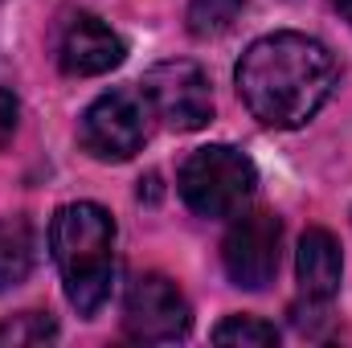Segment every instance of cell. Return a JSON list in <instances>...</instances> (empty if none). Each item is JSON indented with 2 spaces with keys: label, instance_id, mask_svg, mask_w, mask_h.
Here are the masks:
<instances>
[{
  "label": "cell",
  "instance_id": "cell-1",
  "mask_svg": "<svg viewBox=\"0 0 352 348\" xmlns=\"http://www.w3.org/2000/svg\"><path fill=\"white\" fill-rule=\"evenodd\" d=\"M234 83L246 111L258 123L274 131H295L307 119H316L320 107L332 98L340 83V66L320 37L283 29L246 45Z\"/></svg>",
  "mask_w": 352,
  "mask_h": 348
},
{
  "label": "cell",
  "instance_id": "cell-2",
  "mask_svg": "<svg viewBox=\"0 0 352 348\" xmlns=\"http://www.w3.org/2000/svg\"><path fill=\"white\" fill-rule=\"evenodd\" d=\"M50 250L62 270L66 299L78 316H94L115 283V217L94 201L62 205L50 221Z\"/></svg>",
  "mask_w": 352,
  "mask_h": 348
},
{
  "label": "cell",
  "instance_id": "cell-3",
  "mask_svg": "<svg viewBox=\"0 0 352 348\" xmlns=\"http://www.w3.org/2000/svg\"><path fill=\"white\" fill-rule=\"evenodd\" d=\"M176 188L197 217H238L258 188V168L242 148L209 144L180 164Z\"/></svg>",
  "mask_w": 352,
  "mask_h": 348
},
{
  "label": "cell",
  "instance_id": "cell-4",
  "mask_svg": "<svg viewBox=\"0 0 352 348\" xmlns=\"http://www.w3.org/2000/svg\"><path fill=\"white\" fill-rule=\"evenodd\" d=\"M152 131V107L140 90H107L82 111L78 140L94 160H131Z\"/></svg>",
  "mask_w": 352,
  "mask_h": 348
},
{
  "label": "cell",
  "instance_id": "cell-5",
  "mask_svg": "<svg viewBox=\"0 0 352 348\" xmlns=\"http://www.w3.org/2000/svg\"><path fill=\"white\" fill-rule=\"evenodd\" d=\"M140 94L152 107V119H160L173 131H201L213 119V90H209V74L188 62V58H168L156 62L144 83Z\"/></svg>",
  "mask_w": 352,
  "mask_h": 348
},
{
  "label": "cell",
  "instance_id": "cell-6",
  "mask_svg": "<svg viewBox=\"0 0 352 348\" xmlns=\"http://www.w3.org/2000/svg\"><path fill=\"white\" fill-rule=\"evenodd\" d=\"M123 328L140 345H173V340H184L188 328H192L188 299L180 295V287L168 274H140L127 287Z\"/></svg>",
  "mask_w": 352,
  "mask_h": 348
},
{
  "label": "cell",
  "instance_id": "cell-7",
  "mask_svg": "<svg viewBox=\"0 0 352 348\" xmlns=\"http://www.w3.org/2000/svg\"><path fill=\"white\" fill-rule=\"evenodd\" d=\"M278 250H283V221L266 209L238 213L221 242V262L234 287L242 291H263L278 274Z\"/></svg>",
  "mask_w": 352,
  "mask_h": 348
},
{
  "label": "cell",
  "instance_id": "cell-8",
  "mask_svg": "<svg viewBox=\"0 0 352 348\" xmlns=\"http://www.w3.org/2000/svg\"><path fill=\"white\" fill-rule=\"evenodd\" d=\"M123 58H127L123 37H119L107 21H98V17H90V12H78V17L66 25L62 45H58V66H62L70 78H98V74L115 70Z\"/></svg>",
  "mask_w": 352,
  "mask_h": 348
},
{
  "label": "cell",
  "instance_id": "cell-9",
  "mask_svg": "<svg viewBox=\"0 0 352 348\" xmlns=\"http://www.w3.org/2000/svg\"><path fill=\"white\" fill-rule=\"evenodd\" d=\"M295 279H299V291L307 303H328L336 291H340V279H344V259H340V242L328 234V230H307L299 238V250H295Z\"/></svg>",
  "mask_w": 352,
  "mask_h": 348
},
{
  "label": "cell",
  "instance_id": "cell-10",
  "mask_svg": "<svg viewBox=\"0 0 352 348\" xmlns=\"http://www.w3.org/2000/svg\"><path fill=\"white\" fill-rule=\"evenodd\" d=\"M37 259V242H33V226L25 217H4L0 213V291L16 287L29 279Z\"/></svg>",
  "mask_w": 352,
  "mask_h": 348
},
{
  "label": "cell",
  "instance_id": "cell-11",
  "mask_svg": "<svg viewBox=\"0 0 352 348\" xmlns=\"http://www.w3.org/2000/svg\"><path fill=\"white\" fill-rule=\"evenodd\" d=\"M246 12V0H188V33L192 37H221L238 25V17Z\"/></svg>",
  "mask_w": 352,
  "mask_h": 348
},
{
  "label": "cell",
  "instance_id": "cell-12",
  "mask_svg": "<svg viewBox=\"0 0 352 348\" xmlns=\"http://www.w3.org/2000/svg\"><path fill=\"white\" fill-rule=\"evenodd\" d=\"M213 345H250V348H266L278 345V328L266 324L258 316H226L213 328Z\"/></svg>",
  "mask_w": 352,
  "mask_h": 348
},
{
  "label": "cell",
  "instance_id": "cell-13",
  "mask_svg": "<svg viewBox=\"0 0 352 348\" xmlns=\"http://www.w3.org/2000/svg\"><path fill=\"white\" fill-rule=\"evenodd\" d=\"M58 336V324L41 312H21L12 320L0 324V345L4 348H29V345H45Z\"/></svg>",
  "mask_w": 352,
  "mask_h": 348
},
{
  "label": "cell",
  "instance_id": "cell-14",
  "mask_svg": "<svg viewBox=\"0 0 352 348\" xmlns=\"http://www.w3.org/2000/svg\"><path fill=\"white\" fill-rule=\"evenodd\" d=\"M16 119H21V102H16V94L0 87V148L12 140V131H16Z\"/></svg>",
  "mask_w": 352,
  "mask_h": 348
},
{
  "label": "cell",
  "instance_id": "cell-15",
  "mask_svg": "<svg viewBox=\"0 0 352 348\" xmlns=\"http://www.w3.org/2000/svg\"><path fill=\"white\" fill-rule=\"evenodd\" d=\"M336 8H340V17L352 25V0H336Z\"/></svg>",
  "mask_w": 352,
  "mask_h": 348
}]
</instances>
